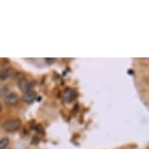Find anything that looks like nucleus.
Instances as JSON below:
<instances>
[{
	"mask_svg": "<svg viewBox=\"0 0 149 149\" xmlns=\"http://www.w3.org/2000/svg\"><path fill=\"white\" fill-rule=\"evenodd\" d=\"M45 61H46L47 63H54L55 58H45Z\"/></svg>",
	"mask_w": 149,
	"mask_h": 149,
	"instance_id": "9",
	"label": "nucleus"
},
{
	"mask_svg": "<svg viewBox=\"0 0 149 149\" xmlns=\"http://www.w3.org/2000/svg\"><path fill=\"white\" fill-rule=\"evenodd\" d=\"M18 85H19V90H21L22 92H24V93L30 91V89H31V87H32V84L30 83L29 80H26V79H22V80H21V81L19 82Z\"/></svg>",
	"mask_w": 149,
	"mask_h": 149,
	"instance_id": "3",
	"label": "nucleus"
},
{
	"mask_svg": "<svg viewBox=\"0 0 149 149\" xmlns=\"http://www.w3.org/2000/svg\"><path fill=\"white\" fill-rule=\"evenodd\" d=\"M11 76V70L9 68L3 69L0 71V80H6Z\"/></svg>",
	"mask_w": 149,
	"mask_h": 149,
	"instance_id": "6",
	"label": "nucleus"
},
{
	"mask_svg": "<svg viewBox=\"0 0 149 149\" xmlns=\"http://www.w3.org/2000/svg\"><path fill=\"white\" fill-rule=\"evenodd\" d=\"M10 140L8 137H3L0 139V149H6L9 146Z\"/></svg>",
	"mask_w": 149,
	"mask_h": 149,
	"instance_id": "7",
	"label": "nucleus"
},
{
	"mask_svg": "<svg viewBox=\"0 0 149 149\" xmlns=\"http://www.w3.org/2000/svg\"><path fill=\"white\" fill-rule=\"evenodd\" d=\"M2 110H3V105H2L1 103H0V112H1Z\"/></svg>",
	"mask_w": 149,
	"mask_h": 149,
	"instance_id": "10",
	"label": "nucleus"
},
{
	"mask_svg": "<svg viewBox=\"0 0 149 149\" xmlns=\"http://www.w3.org/2000/svg\"><path fill=\"white\" fill-rule=\"evenodd\" d=\"M75 97V91H73L72 89H67L64 92V98L67 102H70L73 100V98Z\"/></svg>",
	"mask_w": 149,
	"mask_h": 149,
	"instance_id": "5",
	"label": "nucleus"
},
{
	"mask_svg": "<svg viewBox=\"0 0 149 149\" xmlns=\"http://www.w3.org/2000/svg\"><path fill=\"white\" fill-rule=\"evenodd\" d=\"M4 100L8 105H16L19 102V97L16 93H10L7 95H5Z\"/></svg>",
	"mask_w": 149,
	"mask_h": 149,
	"instance_id": "2",
	"label": "nucleus"
},
{
	"mask_svg": "<svg viewBox=\"0 0 149 149\" xmlns=\"http://www.w3.org/2000/svg\"><path fill=\"white\" fill-rule=\"evenodd\" d=\"M22 126V121L19 119H9L7 121H5V123L3 124V129L6 132H16L18 131Z\"/></svg>",
	"mask_w": 149,
	"mask_h": 149,
	"instance_id": "1",
	"label": "nucleus"
},
{
	"mask_svg": "<svg viewBox=\"0 0 149 149\" xmlns=\"http://www.w3.org/2000/svg\"><path fill=\"white\" fill-rule=\"evenodd\" d=\"M8 92V88L5 85H2L0 86V97H3V95H5L7 94Z\"/></svg>",
	"mask_w": 149,
	"mask_h": 149,
	"instance_id": "8",
	"label": "nucleus"
},
{
	"mask_svg": "<svg viewBox=\"0 0 149 149\" xmlns=\"http://www.w3.org/2000/svg\"><path fill=\"white\" fill-rule=\"evenodd\" d=\"M6 149H9V148H6Z\"/></svg>",
	"mask_w": 149,
	"mask_h": 149,
	"instance_id": "11",
	"label": "nucleus"
},
{
	"mask_svg": "<svg viewBox=\"0 0 149 149\" xmlns=\"http://www.w3.org/2000/svg\"><path fill=\"white\" fill-rule=\"evenodd\" d=\"M35 97H36L35 92L32 91V90H30V91L26 92L24 94V95H22V100H24V102H26V103H30V102H32L33 100H35Z\"/></svg>",
	"mask_w": 149,
	"mask_h": 149,
	"instance_id": "4",
	"label": "nucleus"
}]
</instances>
